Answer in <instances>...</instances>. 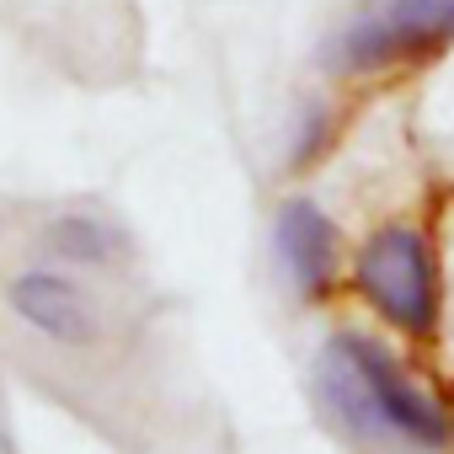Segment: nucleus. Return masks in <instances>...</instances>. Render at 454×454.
<instances>
[{
	"instance_id": "1",
	"label": "nucleus",
	"mask_w": 454,
	"mask_h": 454,
	"mask_svg": "<svg viewBox=\"0 0 454 454\" xmlns=\"http://www.w3.org/2000/svg\"><path fill=\"white\" fill-rule=\"evenodd\" d=\"M316 390H321V406L353 438H395L411 449H438L449 438L443 411L401 374V364L380 342L358 332H342L326 342Z\"/></svg>"
},
{
	"instance_id": "2",
	"label": "nucleus",
	"mask_w": 454,
	"mask_h": 454,
	"mask_svg": "<svg viewBox=\"0 0 454 454\" xmlns=\"http://www.w3.org/2000/svg\"><path fill=\"white\" fill-rule=\"evenodd\" d=\"M353 284L406 337H427L433 332V321H438V278H433V257H427L417 231H406V224H385V231H374L364 241Z\"/></svg>"
},
{
	"instance_id": "3",
	"label": "nucleus",
	"mask_w": 454,
	"mask_h": 454,
	"mask_svg": "<svg viewBox=\"0 0 454 454\" xmlns=\"http://www.w3.org/2000/svg\"><path fill=\"white\" fill-rule=\"evenodd\" d=\"M449 38H454V0H385L374 17L348 27V38L337 43V65L374 70L406 54H433Z\"/></svg>"
},
{
	"instance_id": "4",
	"label": "nucleus",
	"mask_w": 454,
	"mask_h": 454,
	"mask_svg": "<svg viewBox=\"0 0 454 454\" xmlns=\"http://www.w3.org/2000/svg\"><path fill=\"white\" fill-rule=\"evenodd\" d=\"M17 321H27L33 332H43L49 342H65V348H91L102 337V316H97V300L65 278V273H22L12 289H6Z\"/></svg>"
},
{
	"instance_id": "5",
	"label": "nucleus",
	"mask_w": 454,
	"mask_h": 454,
	"mask_svg": "<svg viewBox=\"0 0 454 454\" xmlns=\"http://www.w3.org/2000/svg\"><path fill=\"white\" fill-rule=\"evenodd\" d=\"M273 247L294 278L300 294H326L332 273H337V231L332 219L310 203V198H289L273 219Z\"/></svg>"
},
{
	"instance_id": "6",
	"label": "nucleus",
	"mask_w": 454,
	"mask_h": 454,
	"mask_svg": "<svg viewBox=\"0 0 454 454\" xmlns=\"http://www.w3.org/2000/svg\"><path fill=\"white\" fill-rule=\"evenodd\" d=\"M49 241L65 252V262H102L113 252V231L102 219H59L49 231Z\"/></svg>"
}]
</instances>
